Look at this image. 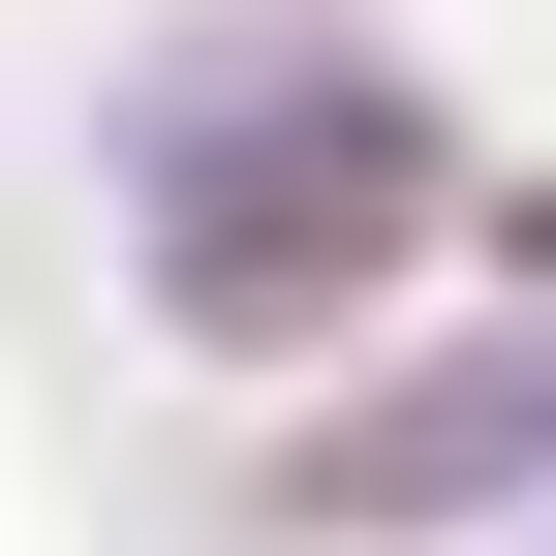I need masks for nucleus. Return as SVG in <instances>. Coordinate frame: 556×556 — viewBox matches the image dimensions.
<instances>
[{"label": "nucleus", "mask_w": 556, "mask_h": 556, "mask_svg": "<svg viewBox=\"0 0 556 556\" xmlns=\"http://www.w3.org/2000/svg\"><path fill=\"white\" fill-rule=\"evenodd\" d=\"M495 464H556V340H495V371L371 402V433H278V495L309 526H402V495H495Z\"/></svg>", "instance_id": "f257e3e1"}]
</instances>
